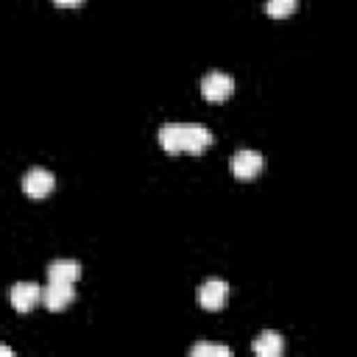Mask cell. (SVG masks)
I'll return each instance as SVG.
<instances>
[{
    "instance_id": "6da1fadb",
    "label": "cell",
    "mask_w": 357,
    "mask_h": 357,
    "mask_svg": "<svg viewBox=\"0 0 357 357\" xmlns=\"http://www.w3.org/2000/svg\"><path fill=\"white\" fill-rule=\"evenodd\" d=\"M159 145L170 153L178 151H204L212 142V131L201 123H165L156 131Z\"/></svg>"
},
{
    "instance_id": "7a4b0ae2",
    "label": "cell",
    "mask_w": 357,
    "mask_h": 357,
    "mask_svg": "<svg viewBox=\"0 0 357 357\" xmlns=\"http://www.w3.org/2000/svg\"><path fill=\"white\" fill-rule=\"evenodd\" d=\"M201 95L206 98V100H223V98H229L231 95V89H234V78L229 75V73H223V70H212V73H206L204 78H201Z\"/></svg>"
},
{
    "instance_id": "3957f363",
    "label": "cell",
    "mask_w": 357,
    "mask_h": 357,
    "mask_svg": "<svg viewBox=\"0 0 357 357\" xmlns=\"http://www.w3.org/2000/svg\"><path fill=\"white\" fill-rule=\"evenodd\" d=\"M262 170V153L254 148H240L231 156V173L237 178H254Z\"/></svg>"
},
{
    "instance_id": "277c9868",
    "label": "cell",
    "mask_w": 357,
    "mask_h": 357,
    "mask_svg": "<svg viewBox=\"0 0 357 357\" xmlns=\"http://www.w3.org/2000/svg\"><path fill=\"white\" fill-rule=\"evenodd\" d=\"M53 184H56V178H53V173L47 167H31L22 176V190L31 198H45L53 190Z\"/></svg>"
},
{
    "instance_id": "5b68a950",
    "label": "cell",
    "mask_w": 357,
    "mask_h": 357,
    "mask_svg": "<svg viewBox=\"0 0 357 357\" xmlns=\"http://www.w3.org/2000/svg\"><path fill=\"white\" fill-rule=\"evenodd\" d=\"M195 298H198L201 307H206V310H218V307H223L226 298H229V284H226L223 279H206V282H201Z\"/></svg>"
},
{
    "instance_id": "8992f818",
    "label": "cell",
    "mask_w": 357,
    "mask_h": 357,
    "mask_svg": "<svg viewBox=\"0 0 357 357\" xmlns=\"http://www.w3.org/2000/svg\"><path fill=\"white\" fill-rule=\"evenodd\" d=\"M8 298H11V304H14L20 312H28V310L42 298V287H39L36 282H17V284H11Z\"/></svg>"
},
{
    "instance_id": "52a82bcc",
    "label": "cell",
    "mask_w": 357,
    "mask_h": 357,
    "mask_svg": "<svg viewBox=\"0 0 357 357\" xmlns=\"http://www.w3.org/2000/svg\"><path fill=\"white\" fill-rule=\"evenodd\" d=\"M75 290H73V282H47V287L42 290V301L47 310H61L73 301Z\"/></svg>"
},
{
    "instance_id": "ba28073f",
    "label": "cell",
    "mask_w": 357,
    "mask_h": 357,
    "mask_svg": "<svg viewBox=\"0 0 357 357\" xmlns=\"http://www.w3.org/2000/svg\"><path fill=\"white\" fill-rule=\"evenodd\" d=\"M282 335L276 329H262L257 337H254V351L259 357H279L282 354Z\"/></svg>"
},
{
    "instance_id": "9c48e42d",
    "label": "cell",
    "mask_w": 357,
    "mask_h": 357,
    "mask_svg": "<svg viewBox=\"0 0 357 357\" xmlns=\"http://www.w3.org/2000/svg\"><path fill=\"white\" fill-rule=\"evenodd\" d=\"M81 276V265L75 259H53L47 265V282H75Z\"/></svg>"
},
{
    "instance_id": "30bf717a",
    "label": "cell",
    "mask_w": 357,
    "mask_h": 357,
    "mask_svg": "<svg viewBox=\"0 0 357 357\" xmlns=\"http://www.w3.org/2000/svg\"><path fill=\"white\" fill-rule=\"evenodd\" d=\"M190 354H195V357H198V354H201V357H229L231 349L223 346V343H206V340H201V343H192Z\"/></svg>"
},
{
    "instance_id": "8fae6325",
    "label": "cell",
    "mask_w": 357,
    "mask_h": 357,
    "mask_svg": "<svg viewBox=\"0 0 357 357\" xmlns=\"http://www.w3.org/2000/svg\"><path fill=\"white\" fill-rule=\"evenodd\" d=\"M298 0H265V11L271 17H287L293 8H296Z\"/></svg>"
},
{
    "instance_id": "7c38bea8",
    "label": "cell",
    "mask_w": 357,
    "mask_h": 357,
    "mask_svg": "<svg viewBox=\"0 0 357 357\" xmlns=\"http://www.w3.org/2000/svg\"><path fill=\"white\" fill-rule=\"evenodd\" d=\"M53 3H56V6H78L81 0H53Z\"/></svg>"
}]
</instances>
